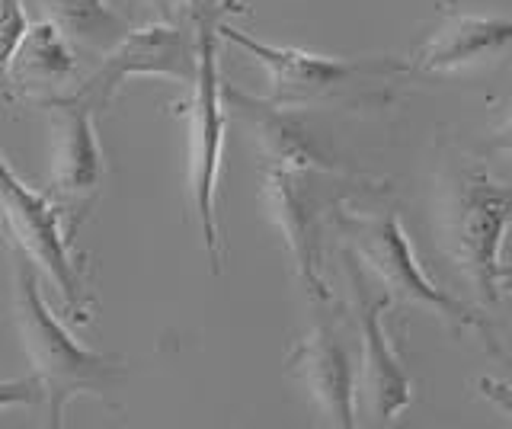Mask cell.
<instances>
[{
	"label": "cell",
	"instance_id": "obj_11",
	"mask_svg": "<svg viewBox=\"0 0 512 429\" xmlns=\"http://www.w3.org/2000/svg\"><path fill=\"white\" fill-rule=\"evenodd\" d=\"M512 45V17L461 13L448 4L445 23L413 55V68L426 74L455 71L506 52Z\"/></svg>",
	"mask_w": 512,
	"mask_h": 429
},
{
	"label": "cell",
	"instance_id": "obj_14",
	"mask_svg": "<svg viewBox=\"0 0 512 429\" xmlns=\"http://www.w3.org/2000/svg\"><path fill=\"white\" fill-rule=\"evenodd\" d=\"M26 10L23 0H0V87L10 84V65L26 36Z\"/></svg>",
	"mask_w": 512,
	"mask_h": 429
},
{
	"label": "cell",
	"instance_id": "obj_12",
	"mask_svg": "<svg viewBox=\"0 0 512 429\" xmlns=\"http://www.w3.org/2000/svg\"><path fill=\"white\" fill-rule=\"evenodd\" d=\"M77 74V58L71 52L68 36L52 20H42L26 29L20 49L10 65V84L26 87H61L71 84Z\"/></svg>",
	"mask_w": 512,
	"mask_h": 429
},
{
	"label": "cell",
	"instance_id": "obj_1",
	"mask_svg": "<svg viewBox=\"0 0 512 429\" xmlns=\"http://www.w3.org/2000/svg\"><path fill=\"white\" fill-rule=\"evenodd\" d=\"M13 317L20 330L32 375L42 385V401L48 407V426L64 423V410L80 394L103 397L122 385L128 369L122 356L96 353L74 340V333L58 321L39 292V276L23 253L13 250Z\"/></svg>",
	"mask_w": 512,
	"mask_h": 429
},
{
	"label": "cell",
	"instance_id": "obj_18",
	"mask_svg": "<svg viewBox=\"0 0 512 429\" xmlns=\"http://www.w3.org/2000/svg\"><path fill=\"white\" fill-rule=\"evenodd\" d=\"M180 4H189L192 10H196V7H202V4H208V0H180Z\"/></svg>",
	"mask_w": 512,
	"mask_h": 429
},
{
	"label": "cell",
	"instance_id": "obj_6",
	"mask_svg": "<svg viewBox=\"0 0 512 429\" xmlns=\"http://www.w3.org/2000/svg\"><path fill=\"white\" fill-rule=\"evenodd\" d=\"M221 39L234 42L237 49H244L250 58H256L272 77V93L269 106L285 109V106H304L311 100L330 97V93L352 87L359 81H381V77L404 74L407 65L400 58H327V55H311L304 49H292V45H269L256 42L247 33H240L237 26L221 23L218 26Z\"/></svg>",
	"mask_w": 512,
	"mask_h": 429
},
{
	"label": "cell",
	"instance_id": "obj_3",
	"mask_svg": "<svg viewBox=\"0 0 512 429\" xmlns=\"http://www.w3.org/2000/svg\"><path fill=\"white\" fill-rule=\"evenodd\" d=\"M0 225L16 253L55 285L61 308L71 321H90V289L80 253L71 247L68 209L52 193L29 189L0 151Z\"/></svg>",
	"mask_w": 512,
	"mask_h": 429
},
{
	"label": "cell",
	"instance_id": "obj_5",
	"mask_svg": "<svg viewBox=\"0 0 512 429\" xmlns=\"http://www.w3.org/2000/svg\"><path fill=\"white\" fill-rule=\"evenodd\" d=\"M340 228L346 231L352 253L362 260V266L372 269V273L381 279L384 289H388L394 298H404V301H410V305H420L432 314L445 317L455 330H464V327L480 330V337L496 349L490 324L480 321L468 305H461L458 298L436 289V285L426 279L420 263L413 260L410 241H407V234H404V228H400L394 212L340 215Z\"/></svg>",
	"mask_w": 512,
	"mask_h": 429
},
{
	"label": "cell",
	"instance_id": "obj_17",
	"mask_svg": "<svg viewBox=\"0 0 512 429\" xmlns=\"http://www.w3.org/2000/svg\"><path fill=\"white\" fill-rule=\"evenodd\" d=\"M500 289L512 292V263H503L500 266Z\"/></svg>",
	"mask_w": 512,
	"mask_h": 429
},
{
	"label": "cell",
	"instance_id": "obj_13",
	"mask_svg": "<svg viewBox=\"0 0 512 429\" xmlns=\"http://www.w3.org/2000/svg\"><path fill=\"white\" fill-rule=\"evenodd\" d=\"M39 4L77 49L109 52L132 33V23L116 7H109V0H39Z\"/></svg>",
	"mask_w": 512,
	"mask_h": 429
},
{
	"label": "cell",
	"instance_id": "obj_4",
	"mask_svg": "<svg viewBox=\"0 0 512 429\" xmlns=\"http://www.w3.org/2000/svg\"><path fill=\"white\" fill-rule=\"evenodd\" d=\"M512 218V186L493 183L487 170H464L452 186L445 234L452 260L461 266L480 301L500 298V247Z\"/></svg>",
	"mask_w": 512,
	"mask_h": 429
},
{
	"label": "cell",
	"instance_id": "obj_16",
	"mask_svg": "<svg viewBox=\"0 0 512 429\" xmlns=\"http://www.w3.org/2000/svg\"><path fill=\"white\" fill-rule=\"evenodd\" d=\"M493 148H500V151H509V154H512V109L500 119V125L493 129Z\"/></svg>",
	"mask_w": 512,
	"mask_h": 429
},
{
	"label": "cell",
	"instance_id": "obj_10",
	"mask_svg": "<svg viewBox=\"0 0 512 429\" xmlns=\"http://www.w3.org/2000/svg\"><path fill=\"white\" fill-rule=\"evenodd\" d=\"M288 372L308 388L314 407L324 413L330 426H356V369L330 321H320L292 349Z\"/></svg>",
	"mask_w": 512,
	"mask_h": 429
},
{
	"label": "cell",
	"instance_id": "obj_2",
	"mask_svg": "<svg viewBox=\"0 0 512 429\" xmlns=\"http://www.w3.org/2000/svg\"><path fill=\"white\" fill-rule=\"evenodd\" d=\"M221 0L192 10L196 20V45H199V74L192 84V100L186 109L189 119V199L192 212L199 218L202 244L212 273H221V234H218V215H215V196H218V173H221V148H224V129H228V100H224V84L218 71V26H221Z\"/></svg>",
	"mask_w": 512,
	"mask_h": 429
},
{
	"label": "cell",
	"instance_id": "obj_7",
	"mask_svg": "<svg viewBox=\"0 0 512 429\" xmlns=\"http://www.w3.org/2000/svg\"><path fill=\"white\" fill-rule=\"evenodd\" d=\"M199 74V45L196 36L173 23H151L132 29L119 45L103 55V65L96 68L74 93L77 100L93 106V113L116 100V93L128 77H170L180 84H196Z\"/></svg>",
	"mask_w": 512,
	"mask_h": 429
},
{
	"label": "cell",
	"instance_id": "obj_9",
	"mask_svg": "<svg viewBox=\"0 0 512 429\" xmlns=\"http://www.w3.org/2000/svg\"><path fill=\"white\" fill-rule=\"evenodd\" d=\"M346 257V273L352 279V292L359 301V327H362V391H368V404L378 423L394 420L400 410H407L413 401V385L410 375L400 365L394 346L384 333L381 317L394 305V295L384 289L381 292H368L365 273H362V260L352 250L343 253Z\"/></svg>",
	"mask_w": 512,
	"mask_h": 429
},
{
	"label": "cell",
	"instance_id": "obj_15",
	"mask_svg": "<svg viewBox=\"0 0 512 429\" xmlns=\"http://www.w3.org/2000/svg\"><path fill=\"white\" fill-rule=\"evenodd\" d=\"M39 401H42V385H39L36 375L0 381V410L20 407V404H39Z\"/></svg>",
	"mask_w": 512,
	"mask_h": 429
},
{
	"label": "cell",
	"instance_id": "obj_8",
	"mask_svg": "<svg viewBox=\"0 0 512 429\" xmlns=\"http://www.w3.org/2000/svg\"><path fill=\"white\" fill-rule=\"evenodd\" d=\"M32 106H42L55 119L52 141V170H48V193L64 209L87 212L103 183V151L96 138L93 106L77 100L74 93H52V97H32Z\"/></svg>",
	"mask_w": 512,
	"mask_h": 429
}]
</instances>
